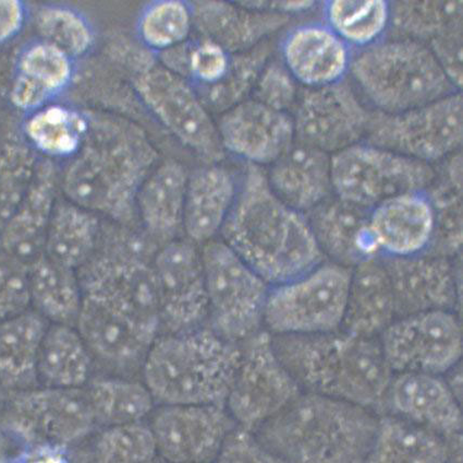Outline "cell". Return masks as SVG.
Segmentation results:
<instances>
[{"mask_svg": "<svg viewBox=\"0 0 463 463\" xmlns=\"http://www.w3.org/2000/svg\"><path fill=\"white\" fill-rule=\"evenodd\" d=\"M221 233L222 242L270 286L326 262L306 216L281 201L264 169L255 165L244 169Z\"/></svg>", "mask_w": 463, "mask_h": 463, "instance_id": "6da1fadb", "label": "cell"}, {"mask_svg": "<svg viewBox=\"0 0 463 463\" xmlns=\"http://www.w3.org/2000/svg\"><path fill=\"white\" fill-rule=\"evenodd\" d=\"M87 138L60 178L68 201L129 227L137 196L158 153L137 126L111 117L89 120Z\"/></svg>", "mask_w": 463, "mask_h": 463, "instance_id": "7a4b0ae2", "label": "cell"}, {"mask_svg": "<svg viewBox=\"0 0 463 463\" xmlns=\"http://www.w3.org/2000/svg\"><path fill=\"white\" fill-rule=\"evenodd\" d=\"M277 356L302 392L383 411L393 372L379 338L339 330L322 334H271Z\"/></svg>", "mask_w": 463, "mask_h": 463, "instance_id": "3957f363", "label": "cell"}, {"mask_svg": "<svg viewBox=\"0 0 463 463\" xmlns=\"http://www.w3.org/2000/svg\"><path fill=\"white\" fill-rule=\"evenodd\" d=\"M377 422L372 410L301 392L254 435L285 463H364Z\"/></svg>", "mask_w": 463, "mask_h": 463, "instance_id": "277c9868", "label": "cell"}, {"mask_svg": "<svg viewBox=\"0 0 463 463\" xmlns=\"http://www.w3.org/2000/svg\"><path fill=\"white\" fill-rule=\"evenodd\" d=\"M241 360V344L209 326L159 334L143 361V382L162 406L225 407Z\"/></svg>", "mask_w": 463, "mask_h": 463, "instance_id": "5b68a950", "label": "cell"}, {"mask_svg": "<svg viewBox=\"0 0 463 463\" xmlns=\"http://www.w3.org/2000/svg\"><path fill=\"white\" fill-rule=\"evenodd\" d=\"M349 72L383 113H401L459 92L427 45L402 37L362 49Z\"/></svg>", "mask_w": 463, "mask_h": 463, "instance_id": "8992f818", "label": "cell"}, {"mask_svg": "<svg viewBox=\"0 0 463 463\" xmlns=\"http://www.w3.org/2000/svg\"><path fill=\"white\" fill-rule=\"evenodd\" d=\"M209 317L207 326L227 342L241 344L262 330L270 285L225 242L201 249Z\"/></svg>", "mask_w": 463, "mask_h": 463, "instance_id": "52a82bcc", "label": "cell"}, {"mask_svg": "<svg viewBox=\"0 0 463 463\" xmlns=\"http://www.w3.org/2000/svg\"><path fill=\"white\" fill-rule=\"evenodd\" d=\"M351 269L323 262L308 273L269 287L264 313L273 335L322 334L342 330Z\"/></svg>", "mask_w": 463, "mask_h": 463, "instance_id": "ba28073f", "label": "cell"}, {"mask_svg": "<svg viewBox=\"0 0 463 463\" xmlns=\"http://www.w3.org/2000/svg\"><path fill=\"white\" fill-rule=\"evenodd\" d=\"M0 429L23 449L43 444L71 449L98 427L84 388L36 387L9 393L0 411Z\"/></svg>", "mask_w": 463, "mask_h": 463, "instance_id": "9c48e42d", "label": "cell"}, {"mask_svg": "<svg viewBox=\"0 0 463 463\" xmlns=\"http://www.w3.org/2000/svg\"><path fill=\"white\" fill-rule=\"evenodd\" d=\"M331 165L333 194L366 209L393 196L425 191L435 178L430 164L367 142L333 154Z\"/></svg>", "mask_w": 463, "mask_h": 463, "instance_id": "30bf717a", "label": "cell"}, {"mask_svg": "<svg viewBox=\"0 0 463 463\" xmlns=\"http://www.w3.org/2000/svg\"><path fill=\"white\" fill-rule=\"evenodd\" d=\"M365 142L424 163L460 151L463 97L460 92L401 113L372 111Z\"/></svg>", "mask_w": 463, "mask_h": 463, "instance_id": "8fae6325", "label": "cell"}, {"mask_svg": "<svg viewBox=\"0 0 463 463\" xmlns=\"http://www.w3.org/2000/svg\"><path fill=\"white\" fill-rule=\"evenodd\" d=\"M302 391L277 356L266 330L241 343V360L225 408L238 428L254 433Z\"/></svg>", "mask_w": 463, "mask_h": 463, "instance_id": "7c38bea8", "label": "cell"}, {"mask_svg": "<svg viewBox=\"0 0 463 463\" xmlns=\"http://www.w3.org/2000/svg\"><path fill=\"white\" fill-rule=\"evenodd\" d=\"M133 80L138 97L165 129L207 164L222 161L225 150L217 126L183 77L154 63Z\"/></svg>", "mask_w": 463, "mask_h": 463, "instance_id": "4fadbf2b", "label": "cell"}, {"mask_svg": "<svg viewBox=\"0 0 463 463\" xmlns=\"http://www.w3.org/2000/svg\"><path fill=\"white\" fill-rule=\"evenodd\" d=\"M379 342L393 374L443 376L461 363L462 327L455 312L435 311L396 318Z\"/></svg>", "mask_w": 463, "mask_h": 463, "instance_id": "5bb4252c", "label": "cell"}, {"mask_svg": "<svg viewBox=\"0 0 463 463\" xmlns=\"http://www.w3.org/2000/svg\"><path fill=\"white\" fill-rule=\"evenodd\" d=\"M372 111L354 88L343 82L307 88L298 98L295 141L319 151L337 153L359 143L366 135Z\"/></svg>", "mask_w": 463, "mask_h": 463, "instance_id": "9a60e30c", "label": "cell"}, {"mask_svg": "<svg viewBox=\"0 0 463 463\" xmlns=\"http://www.w3.org/2000/svg\"><path fill=\"white\" fill-rule=\"evenodd\" d=\"M159 317L166 333L206 326L209 305L201 250L193 242L174 239L152 260Z\"/></svg>", "mask_w": 463, "mask_h": 463, "instance_id": "2e32d148", "label": "cell"}, {"mask_svg": "<svg viewBox=\"0 0 463 463\" xmlns=\"http://www.w3.org/2000/svg\"><path fill=\"white\" fill-rule=\"evenodd\" d=\"M148 425L158 458L173 463H215L237 428L225 407L210 404L162 406Z\"/></svg>", "mask_w": 463, "mask_h": 463, "instance_id": "e0dca14e", "label": "cell"}, {"mask_svg": "<svg viewBox=\"0 0 463 463\" xmlns=\"http://www.w3.org/2000/svg\"><path fill=\"white\" fill-rule=\"evenodd\" d=\"M382 260L391 281L397 318L435 311L456 312L460 301V276L455 259L425 253Z\"/></svg>", "mask_w": 463, "mask_h": 463, "instance_id": "ac0fdd59", "label": "cell"}, {"mask_svg": "<svg viewBox=\"0 0 463 463\" xmlns=\"http://www.w3.org/2000/svg\"><path fill=\"white\" fill-rule=\"evenodd\" d=\"M74 327L94 362L117 371L142 366L148 350L159 335L109 303L85 294Z\"/></svg>", "mask_w": 463, "mask_h": 463, "instance_id": "d6986e66", "label": "cell"}, {"mask_svg": "<svg viewBox=\"0 0 463 463\" xmlns=\"http://www.w3.org/2000/svg\"><path fill=\"white\" fill-rule=\"evenodd\" d=\"M217 130L223 150L260 168L276 162L295 142L292 117L254 99L223 111Z\"/></svg>", "mask_w": 463, "mask_h": 463, "instance_id": "ffe728a7", "label": "cell"}, {"mask_svg": "<svg viewBox=\"0 0 463 463\" xmlns=\"http://www.w3.org/2000/svg\"><path fill=\"white\" fill-rule=\"evenodd\" d=\"M392 414L443 436H462L461 401L444 376L427 372L393 374L381 414Z\"/></svg>", "mask_w": 463, "mask_h": 463, "instance_id": "44dd1931", "label": "cell"}, {"mask_svg": "<svg viewBox=\"0 0 463 463\" xmlns=\"http://www.w3.org/2000/svg\"><path fill=\"white\" fill-rule=\"evenodd\" d=\"M370 212L332 195L305 215L327 262L353 269L381 257L370 227Z\"/></svg>", "mask_w": 463, "mask_h": 463, "instance_id": "7402d4cb", "label": "cell"}, {"mask_svg": "<svg viewBox=\"0 0 463 463\" xmlns=\"http://www.w3.org/2000/svg\"><path fill=\"white\" fill-rule=\"evenodd\" d=\"M370 227L381 257L419 256L432 244V204L425 191L393 196L371 209Z\"/></svg>", "mask_w": 463, "mask_h": 463, "instance_id": "603a6c76", "label": "cell"}, {"mask_svg": "<svg viewBox=\"0 0 463 463\" xmlns=\"http://www.w3.org/2000/svg\"><path fill=\"white\" fill-rule=\"evenodd\" d=\"M351 60L349 45L324 24L296 26L281 43V62L296 82L307 88L343 82Z\"/></svg>", "mask_w": 463, "mask_h": 463, "instance_id": "cb8c5ba5", "label": "cell"}, {"mask_svg": "<svg viewBox=\"0 0 463 463\" xmlns=\"http://www.w3.org/2000/svg\"><path fill=\"white\" fill-rule=\"evenodd\" d=\"M58 186L60 177L54 162L42 158L28 193L0 231V249L28 265L44 254Z\"/></svg>", "mask_w": 463, "mask_h": 463, "instance_id": "d4e9b609", "label": "cell"}, {"mask_svg": "<svg viewBox=\"0 0 463 463\" xmlns=\"http://www.w3.org/2000/svg\"><path fill=\"white\" fill-rule=\"evenodd\" d=\"M266 175L275 195L303 215L333 195L331 156L296 141Z\"/></svg>", "mask_w": 463, "mask_h": 463, "instance_id": "484cf974", "label": "cell"}, {"mask_svg": "<svg viewBox=\"0 0 463 463\" xmlns=\"http://www.w3.org/2000/svg\"><path fill=\"white\" fill-rule=\"evenodd\" d=\"M73 76L72 58L47 42H33L18 57L10 102L19 111L33 113L66 92Z\"/></svg>", "mask_w": 463, "mask_h": 463, "instance_id": "4316f807", "label": "cell"}, {"mask_svg": "<svg viewBox=\"0 0 463 463\" xmlns=\"http://www.w3.org/2000/svg\"><path fill=\"white\" fill-rule=\"evenodd\" d=\"M238 186L235 175L218 164L189 175L183 230L190 242L204 245L222 232L235 204Z\"/></svg>", "mask_w": 463, "mask_h": 463, "instance_id": "83f0119b", "label": "cell"}, {"mask_svg": "<svg viewBox=\"0 0 463 463\" xmlns=\"http://www.w3.org/2000/svg\"><path fill=\"white\" fill-rule=\"evenodd\" d=\"M193 13L194 24L203 37L217 42L229 54L253 49L289 23V15L250 9L241 4L199 3Z\"/></svg>", "mask_w": 463, "mask_h": 463, "instance_id": "f1b7e54d", "label": "cell"}, {"mask_svg": "<svg viewBox=\"0 0 463 463\" xmlns=\"http://www.w3.org/2000/svg\"><path fill=\"white\" fill-rule=\"evenodd\" d=\"M397 318L390 278L382 257L351 269L342 330L364 338H379Z\"/></svg>", "mask_w": 463, "mask_h": 463, "instance_id": "f546056e", "label": "cell"}, {"mask_svg": "<svg viewBox=\"0 0 463 463\" xmlns=\"http://www.w3.org/2000/svg\"><path fill=\"white\" fill-rule=\"evenodd\" d=\"M189 174L183 164L166 161L153 169L137 196V217L152 241H174L183 228Z\"/></svg>", "mask_w": 463, "mask_h": 463, "instance_id": "4dcf8cb0", "label": "cell"}, {"mask_svg": "<svg viewBox=\"0 0 463 463\" xmlns=\"http://www.w3.org/2000/svg\"><path fill=\"white\" fill-rule=\"evenodd\" d=\"M462 436L447 439L392 414H380L364 463H445Z\"/></svg>", "mask_w": 463, "mask_h": 463, "instance_id": "1f68e13d", "label": "cell"}, {"mask_svg": "<svg viewBox=\"0 0 463 463\" xmlns=\"http://www.w3.org/2000/svg\"><path fill=\"white\" fill-rule=\"evenodd\" d=\"M49 324L32 308L0 323V386L7 392L40 387L37 362Z\"/></svg>", "mask_w": 463, "mask_h": 463, "instance_id": "d6a6232c", "label": "cell"}, {"mask_svg": "<svg viewBox=\"0 0 463 463\" xmlns=\"http://www.w3.org/2000/svg\"><path fill=\"white\" fill-rule=\"evenodd\" d=\"M94 359L74 326L49 324L37 362L40 387L82 390L92 380Z\"/></svg>", "mask_w": 463, "mask_h": 463, "instance_id": "836d02e7", "label": "cell"}, {"mask_svg": "<svg viewBox=\"0 0 463 463\" xmlns=\"http://www.w3.org/2000/svg\"><path fill=\"white\" fill-rule=\"evenodd\" d=\"M103 227L93 212L58 200L47 228L44 255L57 264L81 270L97 252Z\"/></svg>", "mask_w": 463, "mask_h": 463, "instance_id": "e575fe53", "label": "cell"}, {"mask_svg": "<svg viewBox=\"0 0 463 463\" xmlns=\"http://www.w3.org/2000/svg\"><path fill=\"white\" fill-rule=\"evenodd\" d=\"M31 308L50 324L76 326L83 291L78 271L44 254L29 265Z\"/></svg>", "mask_w": 463, "mask_h": 463, "instance_id": "d590c367", "label": "cell"}, {"mask_svg": "<svg viewBox=\"0 0 463 463\" xmlns=\"http://www.w3.org/2000/svg\"><path fill=\"white\" fill-rule=\"evenodd\" d=\"M435 217V230L428 254L450 259L462 249V154L444 159L430 188L425 190Z\"/></svg>", "mask_w": 463, "mask_h": 463, "instance_id": "8d00e7d4", "label": "cell"}, {"mask_svg": "<svg viewBox=\"0 0 463 463\" xmlns=\"http://www.w3.org/2000/svg\"><path fill=\"white\" fill-rule=\"evenodd\" d=\"M84 390L98 429L141 423L156 406L145 382L125 377L92 378Z\"/></svg>", "mask_w": 463, "mask_h": 463, "instance_id": "74e56055", "label": "cell"}, {"mask_svg": "<svg viewBox=\"0 0 463 463\" xmlns=\"http://www.w3.org/2000/svg\"><path fill=\"white\" fill-rule=\"evenodd\" d=\"M89 126L88 116L81 111L50 104L31 113L21 130L35 152L45 159H71L82 148Z\"/></svg>", "mask_w": 463, "mask_h": 463, "instance_id": "f35d334b", "label": "cell"}, {"mask_svg": "<svg viewBox=\"0 0 463 463\" xmlns=\"http://www.w3.org/2000/svg\"><path fill=\"white\" fill-rule=\"evenodd\" d=\"M392 29L402 39L428 47L463 28L461 2H398L391 4Z\"/></svg>", "mask_w": 463, "mask_h": 463, "instance_id": "ab89813d", "label": "cell"}, {"mask_svg": "<svg viewBox=\"0 0 463 463\" xmlns=\"http://www.w3.org/2000/svg\"><path fill=\"white\" fill-rule=\"evenodd\" d=\"M40 159L23 130H9L0 140V231L28 193Z\"/></svg>", "mask_w": 463, "mask_h": 463, "instance_id": "60d3db41", "label": "cell"}, {"mask_svg": "<svg viewBox=\"0 0 463 463\" xmlns=\"http://www.w3.org/2000/svg\"><path fill=\"white\" fill-rule=\"evenodd\" d=\"M327 26L345 44L365 47L381 40L390 25L391 4L383 0H335L326 4Z\"/></svg>", "mask_w": 463, "mask_h": 463, "instance_id": "b9f144b4", "label": "cell"}, {"mask_svg": "<svg viewBox=\"0 0 463 463\" xmlns=\"http://www.w3.org/2000/svg\"><path fill=\"white\" fill-rule=\"evenodd\" d=\"M89 463H156V439L150 425L141 423L100 429L85 452Z\"/></svg>", "mask_w": 463, "mask_h": 463, "instance_id": "7bdbcfd3", "label": "cell"}, {"mask_svg": "<svg viewBox=\"0 0 463 463\" xmlns=\"http://www.w3.org/2000/svg\"><path fill=\"white\" fill-rule=\"evenodd\" d=\"M194 25L193 7L177 0L148 4L137 21V34L143 45L166 52L185 43Z\"/></svg>", "mask_w": 463, "mask_h": 463, "instance_id": "ee69618b", "label": "cell"}, {"mask_svg": "<svg viewBox=\"0 0 463 463\" xmlns=\"http://www.w3.org/2000/svg\"><path fill=\"white\" fill-rule=\"evenodd\" d=\"M35 24L42 41L54 45L72 60L87 55L95 43L90 21L78 10L62 5H44L39 8Z\"/></svg>", "mask_w": 463, "mask_h": 463, "instance_id": "f6af8a7d", "label": "cell"}, {"mask_svg": "<svg viewBox=\"0 0 463 463\" xmlns=\"http://www.w3.org/2000/svg\"><path fill=\"white\" fill-rule=\"evenodd\" d=\"M271 46L264 41L253 49L232 56L231 67L220 83L209 87L207 103L217 111H226L246 101L260 72L269 61Z\"/></svg>", "mask_w": 463, "mask_h": 463, "instance_id": "bcb514c9", "label": "cell"}, {"mask_svg": "<svg viewBox=\"0 0 463 463\" xmlns=\"http://www.w3.org/2000/svg\"><path fill=\"white\" fill-rule=\"evenodd\" d=\"M29 310V265L0 249V323Z\"/></svg>", "mask_w": 463, "mask_h": 463, "instance_id": "7dc6e473", "label": "cell"}, {"mask_svg": "<svg viewBox=\"0 0 463 463\" xmlns=\"http://www.w3.org/2000/svg\"><path fill=\"white\" fill-rule=\"evenodd\" d=\"M253 92L260 103L285 113L299 98L298 82L281 61L266 63Z\"/></svg>", "mask_w": 463, "mask_h": 463, "instance_id": "c3c4849f", "label": "cell"}, {"mask_svg": "<svg viewBox=\"0 0 463 463\" xmlns=\"http://www.w3.org/2000/svg\"><path fill=\"white\" fill-rule=\"evenodd\" d=\"M232 55L217 42L203 37L189 44L187 76L207 88L225 78L231 67Z\"/></svg>", "mask_w": 463, "mask_h": 463, "instance_id": "681fc988", "label": "cell"}, {"mask_svg": "<svg viewBox=\"0 0 463 463\" xmlns=\"http://www.w3.org/2000/svg\"><path fill=\"white\" fill-rule=\"evenodd\" d=\"M215 463H285L249 430L236 428L229 434Z\"/></svg>", "mask_w": 463, "mask_h": 463, "instance_id": "f907efd6", "label": "cell"}, {"mask_svg": "<svg viewBox=\"0 0 463 463\" xmlns=\"http://www.w3.org/2000/svg\"><path fill=\"white\" fill-rule=\"evenodd\" d=\"M28 6L19 0H0V45L6 44L24 30Z\"/></svg>", "mask_w": 463, "mask_h": 463, "instance_id": "816d5d0a", "label": "cell"}, {"mask_svg": "<svg viewBox=\"0 0 463 463\" xmlns=\"http://www.w3.org/2000/svg\"><path fill=\"white\" fill-rule=\"evenodd\" d=\"M71 449L54 445L25 447L18 458V463H73Z\"/></svg>", "mask_w": 463, "mask_h": 463, "instance_id": "f5cc1de1", "label": "cell"}, {"mask_svg": "<svg viewBox=\"0 0 463 463\" xmlns=\"http://www.w3.org/2000/svg\"><path fill=\"white\" fill-rule=\"evenodd\" d=\"M21 447L0 429V463H18Z\"/></svg>", "mask_w": 463, "mask_h": 463, "instance_id": "db71d44e", "label": "cell"}, {"mask_svg": "<svg viewBox=\"0 0 463 463\" xmlns=\"http://www.w3.org/2000/svg\"><path fill=\"white\" fill-rule=\"evenodd\" d=\"M444 376V380L447 385L450 388V391L457 397L458 400L462 401V370L461 363L458 364L447 371Z\"/></svg>", "mask_w": 463, "mask_h": 463, "instance_id": "11a10c76", "label": "cell"}, {"mask_svg": "<svg viewBox=\"0 0 463 463\" xmlns=\"http://www.w3.org/2000/svg\"><path fill=\"white\" fill-rule=\"evenodd\" d=\"M445 463H462V443L457 444Z\"/></svg>", "mask_w": 463, "mask_h": 463, "instance_id": "9f6ffc18", "label": "cell"}, {"mask_svg": "<svg viewBox=\"0 0 463 463\" xmlns=\"http://www.w3.org/2000/svg\"><path fill=\"white\" fill-rule=\"evenodd\" d=\"M9 396V392L4 390L2 386H0V411H2L5 403H6Z\"/></svg>", "mask_w": 463, "mask_h": 463, "instance_id": "6f0895ef", "label": "cell"}, {"mask_svg": "<svg viewBox=\"0 0 463 463\" xmlns=\"http://www.w3.org/2000/svg\"><path fill=\"white\" fill-rule=\"evenodd\" d=\"M73 463H89L87 456L84 454L78 455L77 457H74Z\"/></svg>", "mask_w": 463, "mask_h": 463, "instance_id": "680465c9", "label": "cell"}, {"mask_svg": "<svg viewBox=\"0 0 463 463\" xmlns=\"http://www.w3.org/2000/svg\"><path fill=\"white\" fill-rule=\"evenodd\" d=\"M156 463H173V462L165 461V460L161 459V458H158V459L156 461Z\"/></svg>", "mask_w": 463, "mask_h": 463, "instance_id": "91938a15", "label": "cell"}]
</instances>
